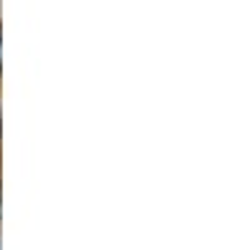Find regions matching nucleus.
Instances as JSON below:
<instances>
[{
	"mask_svg": "<svg viewBox=\"0 0 252 250\" xmlns=\"http://www.w3.org/2000/svg\"><path fill=\"white\" fill-rule=\"evenodd\" d=\"M0 121H3V119H0ZM0 127H3V124H0Z\"/></svg>",
	"mask_w": 252,
	"mask_h": 250,
	"instance_id": "f03ea898",
	"label": "nucleus"
},
{
	"mask_svg": "<svg viewBox=\"0 0 252 250\" xmlns=\"http://www.w3.org/2000/svg\"><path fill=\"white\" fill-rule=\"evenodd\" d=\"M0 71H3V28H0Z\"/></svg>",
	"mask_w": 252,
	"mask_h": 250,
	"instance_id": "f257e3e1",
	"label": "nucleus"
}]
</instances>
